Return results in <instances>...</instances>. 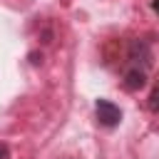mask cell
<instances>
[{"label": "cell", "mask_w": 159, "mask_h": 159, "mask_svg": "<svg viewBox=\"0 0 159 159\" xmlns=\"http://www.w3.org/2000/svg\"><path fill=\"white\" fill-rule=\"evenodd\" d=\"M94 112H97V119H99L102 127H117L119 119H122V109L109 99H97Z\"/></svg>", "instance_id": "obj_1"}, {"label": "cell", "mask_w": 159, "mask_h": 159, "mask_svg": "<svg viewBox=\"0 0 159 159\" xmlns=\"http://www.w3.org/2000/svg\"><path fill=\"white\" fill-rule=\"evenodd\" d=\"M0 159H10V149H7V144H0Z\"/></svg>", "instance_id": "obj_4"}, {"label": "cell", "mask_w": 159, "mask_h": 159, "mask_svg": "<svg viewBox=\"0 0 159 159\" xmlns=\"http://www.w3.org/2000/svg\"><path fill=\"white\" fill-rule=\"evenodd\" d=\"M144 84V70H129L124 75V87L127 89H137Z\"/></svg>", "instance_id": "obj_2"}, {"label": "cell", "mask_w": 159, "mask_h": 159, "mask_svg": "<svg viewBox=\"0 0 159 159\" xmlns=\"http://www.w3.org/2000/svg\"><path fill=\"white\" fill-rule=\"evenodd\" d=\"M149 107H152L154 112H159V82H157V87H154V92H152V97H149Z\"/></svg>", "instance_id": "obj_3"}, {"label": "cell", "mask_w": 159, "mask_h": 159, "mask_svg": "<svg viewBox=\"0 0 159 159\" xmlns=\"http://www.w3.org/2000/svg\"><path fill=\"white\" fill-rule=\"evenodd\" d=\"M154 10H157V12H159V0H154Z\"/></svg>", "instance_id": "obj_5"}]
</instances>
